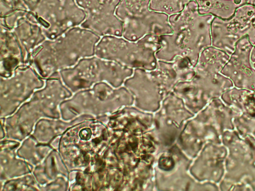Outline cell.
Instances as JSON below:
<instances>
[{
  "instance_id": "6da1fadb",
  "label": "cell",
  "mask_w": 255,
  "mask_h": 191,
  "mask_svg": "<svg viewBox=\"0 0 255 191\" xmlns=\"http://www.w3.org/2000/svg\"><path fill=\"white\" fill-rule=\"evenodd\" d=\"M214 17L201 14L195 0L180 12L168 16L172 32L159 36L157 60L171 62L182 57L195 66L200 53L211 46V26Z\"/></svg>"
},
{
  "instance_id": "7a4b0ae2",
  "label": "cell",
  "mask_w": 255,
  "mask_h": 191,
  "mask_svg": "<svg viewBox=\"0 0 255 191\" xmlns=\"http://www.w3.org/2000/svg\"><path fill=\"white\" fill-rule=\"evenodd\" d=\"M101 37L78 26L53 39H46L33 53L29 64L44 79L70 68L81 59L95 55Z\"/></svg>"
},
{
  "instance_id": "3957f363",
  "label": "cell",
  "mask_w": 255,
  "mask_h": 191,
  "mask_svg": "<svg viewBox=\"0 0 255 191\" xmlns=\"http://www.w3.org/2000/svg\"><path fill=\"white\" fill-rule=\"evenodd\" d=\"M159 47V36L156 35H146L137 41L122 36L106 35L97 43L95 55L133 69L152 70L157 66L156 53Z\"/></svg>"
},
{
  "instance_id": "277c9868",
  "label": "cell",
  "mask_w": 255,
  "mask_h": 191,
  "mask_svg": "<svg viewBox=\"0 0 255 191\" xmlns=\"http://www.w3.org/2000/svg\"><path fill=\"white\" fill-rule=\"evenodd\" d=\"M133 70L94 55L81 59L73 67L59 71L58 75L71 92H76L101 82L119 88L132 75Z\"/></svg>"
},
{
  "instance_id": "5b68a950",
  "label": "cell",
  "mask_w": 255,
  "mask_h": 191,
  "mask_svg": "<svg viewBox=\"0 0 255 191\" xmlns=\"http://www.w3.org/2000/svg\"><path fill=\"white\" fill-rule=\"evenodd\" d=\"M150 0H120L116 10L123 22L122 36L137 41L146 35L161 36L172 30L168 15L150 8Z\"/></svg>"
},
{
  "instance_id": "8992f818",
  "label": "cell",
  "mask_w": 255,
  "mask_h": 191,
  "mask_svg": "<svg viewBox=\"0 0 255 191\" xmlns=\"http://www.w3.org/2000/svg\"><path fill=\"white\" fill-rule=\"evenodd\" d=\"M37 17L47 39H53L81 24L85 18L76 0H37L30 10Z\"/></svg>"
},
{
  "instance_id": "52a82bcc",
  "label": "cell",
  "mask_w": 255,
  "mask_h": 191,
  "mask_svg": "<svg viewBox=\"0 0 255 191\" xmlns=\"http://www.w3.org/2000/svg\"><path fill=\"white\" fill-rule=\"evenodd\" d=\"M85 18L81 26L100 37L122 36L123 22L116 14L120 0H76Z\"/></svg>"
},
{
  "instance_id": "ba28073f",
  "label": "cell",
  "mask_w": 255,
  "mask_h": 191,
  "mask_svg": "<svg viewBox=\"0 0 255 191\" xmlns=\"http://www.w3.org/2000/svg\"><path fill=\"white\" fill-rule=\"evenodd\" d=\"M0 22L14 34L29 64L33 53L47 39L35 15L28 10H17L0 17Z\"/></svg>"
},
{
  "instance_id": "9c48e42d",
  "label": "cell",
  "mask_w": 255,
  "mask_h": 191,
  "mask_svg": "<svg viewBox=\"0 0 255 191\" xmlns=\"http://www.w3.org/2000/svg\"><path fill=\"white\" fill-rule=\"evenodd\" d=\"M1 97L4 101H22L41 88L45 79L30 64L18 67L8 77L0 76Z\"/></svg>"
},
{
  "instance_id": "30bf717a",
  "label": "cell",
  "mask_w": 255,
  "mask_h": 191,
  "mask_svg": "<svg viewBox=\"0 0 255 191\" xmlns=\"http://www.w3.org/2000/svg\"><path fill=\"white\" fill-rule=\"evenodd\" d=\"M24 64H29L15 35L10 29L0 25V76L8 77Z\"/></svg>"
},
{
  "instance_id": "8fae6325",
  "label": "cell",
  "mask_w": 255,
  "mask_h": 191,
  "mask_svg": "<svg viewBox=\"0 0 255 191\" xmlns=\"http://www.w3.org/2000/svg\"><path fill=\"white\" fill-rule=\"evenodd\" d=\"M211 46L230 56L234 52L237 42L244 36L231 18L223 19L214 17L211 23Z\"/></svg>"
},
{
  "instance_id": "7c38bea8",
  "label": "cell",
  "mask_w": 255,
  "mask_h": 191,
  "mask_svg": "<svg viewBox=\"0 0 255 191\" xmlns=\"http://www.w3.org/2000/svg\"><path fill=\"white\" fill-rule=\"evenodd\" d=\"M201 14H209L223 19H229L236 9L247 3L246 0H195Z\"/></svg>"
},
{
  "instance_id": "4fadbf2b",
  "label": "cell",
  "mask_w": 255,
  "mask_h": 191,
  "mask_svg": "<svg viewBox=\"0 0 255 191\" xmlns=\"http://www.w3.org/2000/svg\"><path fill=\"white\" fill-rule=\"evenodd\" d=\"M238 24L244 36L255 45V5L248 3L238 7L231 17Z\"/></svg>"
},
{
  "instance_id": "5bb4252c",
  "label": "cell",
  "mask_w": 255,
  "mask_h": 191,
  "mask_svg": "<svg viewBox=\"0 0 255 191\" xmlns=\"http://www.w3.org/2000/svg\"><path fill=\"white\" fill-rule=\"evenodd\" d=\"M193 0H150V8L169 16L180 12Z\"/></svg>"
},
{
  "instance_id": "9a60e30c",
  "label": "cell",
  "mask_w": 255,
  "mask_h": 191,
  "mask_svg": "<svg viewBox=\"0 0 255 191\" xmlns=\"http://www.w3.org/2000/svg\"><path fill=\"white\" fill-rule=\"evenodd\" d=\"M17 10H27L23 0H0V17Z\"/></svg>"
},
{
  "instance_id": "2e32d148",
  "label": "cell",
  "mask_w": 255,
  "mask_h": 191,
  "mask_svg": "<svg viewBox=\"0 0 255 191\" xmlns=\"http://www.w3.org/2000/svg\"><path fill=\"white\" fill-rule=\"evenodd\" d=\"M250 60L253 67L255 69V45H253L251 49Z\"/></svg>"
},
{
  "instance_id": "e0dca14e",
  "label": "cell",
  "mask_w": 255,
  "mask_h": 191,
  "mask_svg": "<svg viewBox=\"0 0 255 191\" xmlns=\"http://www.w3.org/2000/svg\"><path fill=\"white\" fill-rule=\"evenodd\" d=\"M247 3L255 5V0H246Z\"/></svg>"
}]
</instances>
